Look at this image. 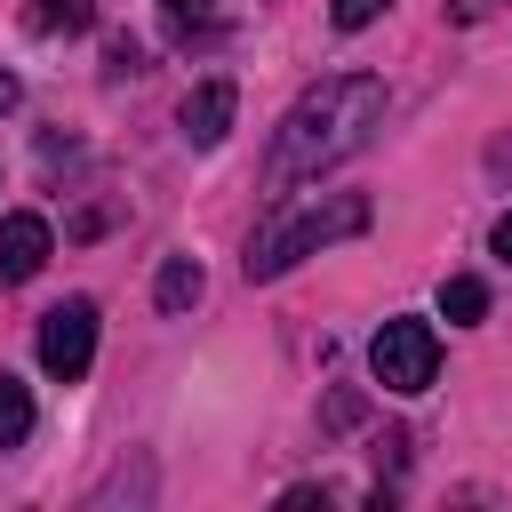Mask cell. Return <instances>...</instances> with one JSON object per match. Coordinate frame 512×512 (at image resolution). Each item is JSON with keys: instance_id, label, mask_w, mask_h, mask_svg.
Instances as JSON below:
<instances>
[{"instance_id": "cell-3", "label": "cell", "mask_w": 512, "mask_h": 512, "mask_svg": "<svg viewBox=\"0 0 512 512\" xmlns=\"http://www.w3.org/2000/svg\"><path fill=\"white\" fill-rule=\"evenodd\" d=\"M368 368H376L384 392H424V384L440 376V336H432V320H384L376 344H368Z\"/></svg>"}, {"instance_id": "cell-10", "label": "cell", "mask_w": 512, "mask_h": 512, "mask_svg": "<svg viewBox=\"0 0 512 512\" xmlns=\"http://www.w3.org/2000/svg\"><path fill=\"white\" fill-rule=\"evenodd\" d=\"M24 440H32V392L0 376V448H24Z\"/></svg>"}, {"instance_id": "cell-1", "label": "cell", "mask_w": 512, "mask_h": 512, "mask_svg": "<svg viewBox=\"0 0 512 512\" xmlns=\"http://www.w3.org/2000/svg\"><path fill=\"white\" fill-rule=\"evenodd\" d=\"M376 120H384V80H376V72H328V80H312V88L280 112V128H272L264 192H288V184L352 160Z\"/></svg>"}, {"instance_id": "cell-7", "label": "cell", "mask_w": 512, "mask_h": 512, "mask_svg": "<svg viewBox=\"0 0 512 512\" xmlns=\"http://www.w3.org/2000/svg\"><path fill=\"white\" fill-rule=\"evenodd\" d=\"M152 304H160V312H192V304H200V264H192V256H168L160 280H152Z\"/></svg>"}, {"instance_id": "cell-5", "label": "cell", "mask_w": 512, "mask_h": 512, "mask_svg": "<svg viewBox=\"0 0 512 512\" xmlns=\"http://www.w3.org/2000/svg\"><path fill=\"white\" fill-rule=\"evenodd\" d=\"M48 216H0V288H24L48 264Z\"/></svg>"}, {"instance_id": "cell-15", "label": "cell", "mask_w": 512, "mask_h": 512, "mask_svg": "<svg viewBox=\"0 0 512 512\" xmlns=\"http://www.w3.org/2000/svg\"><path fill=\"white\" fill-rule=\"evenodd\" d=\"M160 8H176V16H184V8H192V16H200V8H208V0H160Z\"/></svg>"}, {"instance_id": "cell-12", "label": "cell", "mask_w": 512, "mask_h": 512, "mask_svg": "<svg viewBox=\"0 0 512 512\" xmlns=\"http://www.w3.org/2000/svg\"><path fill=\"white\" fill-rule=\"evenodd\" d=\"M448 16L456 24H480V16H496V0H448Z\"/></svg>"}, {"instance_id": "cell-9", "label": "cell", "mask_w": 512, "mask_h": 512, "mask_svg": "<svg viewBox=\"0 0 512 512\" xmlns=\"http://www.w3.org/2000/svg\"><path fill=\"white\" fill-rule=\"evenodd\" d=\"M440 312H448L456 328H472V320L488 312V280H472V272H456V280H440Z\"/></svg>"}, {"instance_id": "cell-8", "label": "cell", "mask_w": 512, "mask_h": 512, "mask_svg": "<svg viewBox=\"0 0 512 512\" xmlns=\"http://www.w3.org/2000/svg\"><path fill=\"white\" fill-rule=\"evenodd\" d=\"M24 24H32L40 40H56V32H88V24H96V0H40Z\"/></svg>"}, {"instance_id": "cell-13", "label": "cell", "mask_w": 512, "mask_h": 512, "mask_svg": "<svg viewBox=\"0 0 512 512\" xmlns=\"http://www.w3.org/2000/svg\"><path fill=\"white\" fill-rule=\"evenodd\" d=\"M16 96H24V88H16V72L0 64V112H16Z\"/></svg>"}, {"instance_id": "cell-11", "label": "cell", "mask_w": 512, "mask_h": 512, "mask_svg": "<svg viewBox=\"0 0 512 512\" xmlns=\"http://www.w3.org/2000/svg\"><path fill=\"white\" fill-rule=\"evenodd\" d=\"M392 0H328V16H336V32H360V24H376Z\"/></svg>"}, {"instance_id": "cell-4", "label": "cell", "mask_w": 512, "mask_h": 512, "mask_svg": "<svg viewBox=\"0 0 512 512\" xmlns=\"http://www.w3.org/2000/svg\"><path fill=\"white\" fill-rule=\"evenodd\" d=\"M88 360H96V304H88V296L48 304V312H40V368H48L56 384H80Z\"/></svg>"}, {"instance_id": "cell-14", "label": "cell", "mask_w": 512, "mask_h": 512, "mask_svg": "<svg viewBox=\"0 0 512 512\" xmlns=\"http://www.w3.org/2000/svg\"><path fill=\"white\" fill-rule=\"evenodd\" d=\"M496 256H504V264H512V208H504V216H496Z\"/></svg>"}, {"instance_id": "cell-2", "label": "cell", "mask_w": 512, "mask_h": 512, "mask_svg": "<svg viewBox=\"0 0 512 512\" xmlns=\"http://www.w3.org/2000/svg\"><path fill=\"white\" fill-rule=\"evenodd\" d=\"M368 216H376L368 192H304V200H288V208L248 240V280H280L288 264H304V256H320V248L368 232Z\"/></svg>"}, {"instance_id": "cell-6", "label": "cell", "mask_w": 512, "mask_h": 512, "mask_svg": "<svg viewBox=\"0 0 512 512\" xmlns=\"http://www.w3.org/2000/svg\"><path fill=\"white\" fill-rule=\"evenodd\" d=\"M232 104H240V88L232 80H200L192 96H184V144H224V128H232Z\"/></svg>"}]
</instances>
